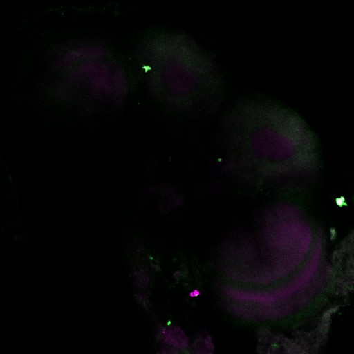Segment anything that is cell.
I'll return each instance as SVG.
<instances>
[{
	"mask_svg": "<svg viewBox=\"0 0 354 354\" xmlns=\"http://www.w3.org/2000/svg\"><path fill=\"white\" fill-rule=\"evenodd\" d=\"M138 57L151 93L172 108L213 105L226 88L214 59L184 32L161 30L145 36Z\"/></svg>",
	"mask_w": 354,
	"mask_h": 354,
	"instance_id": "obj_1",
	"label": "cell"
},
{
	"mask_svg": "<svg viewBox=\"0 0 354 354\" xmlns=\"http://www.w3.org/2000/svg\"><path fill=\"white\" fill-rule=\"evenodd\" d=\"M226 138L232 152L270 163L306 162L317 155L316 138L292 111L263 95L241 100L229 115Z\"/></svg>",
	"mask_w": 354,
	"mask_h": 354,
	"instance_id": "obj_2",
	"label": "cell"
},
{
	"mask_svg": "<svg viewBox=\"0 0 354 354\" xmlns=\"http://www.w3.org/2000/svg\"><path fill=\"white\" fill-rule=\"evenodd\" d=\"M200 295V292L198 290H194L189 293V296L192 297H196Z\"/></svg>",
	"mask_w": 354,
	"mask_h": 354,
	"instance_id": "obj_4",
	"label": "cell"
},
{
	"mask_svg": "<svg viewBox=\"0 0 354 354\" xmlns=\"http://www.w3.org/2000/svg\"><path fill=\"white\" fill-rule=\"evenodd\" d=\"M168 340L169 344L178 348H185L187 346V339L183 332L177 328H173L167 331L165 337Z\"/></svg>",
	"mask_w": 354,
	"mask_h": 354,
	"instance_id": "obj_3",
	"label": "cell"
}]
</instances>
